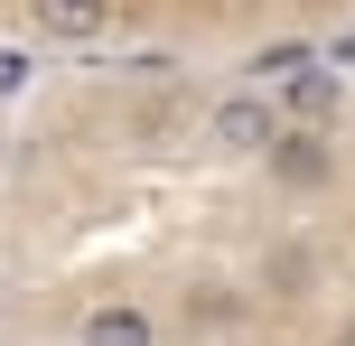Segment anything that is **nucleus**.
I'll return each instance as SVG.
<instances>
[{
    "mask_svg": "<svg viewBox=\"0 0 355 346\" xmlns=\"http://www.w3.org/2000/svg\"><path fill=\"white\" fill-rule=\"evenodd\" d=\"M28 28L56 47H103L112 37V0H28Z\"/></svg>",
    "mask_w": 355,
    "mask_h": 346,
    "instance_id": "4",
    "label": "nucleus"
},
{
    "mask_svg": "<svg viewBox=\"0 0 355 346\" xmlns=\"http://www.w3.org/2000/svg\"><path fill=\"white\" fill-rule=\"evenodd\" d=\"M337 346H355V328H346V337H337Z\"/></svg>",
    "mask_w": 355,
    "mask_h": 346,
    "instance_id": "7",
    "label": "nucleus"
},
{
    "mask_svg": "<svg viewBox=\"0 0 355 346\" xmlns=\"http://www.w3.org/2000/svg\"><path fill=\"white\" fill-rule=\"evenodd\" d=\"M271 103H281V122H337L346 112V66H327V56H309L300 75H281V85H271Z\"/></svg>",
    "mask_w": 355,
    "mask_h": 346,
    "instance_id": "2",
    "label": "nucleus"
},
{
    "mask_svg": "<svg viewBox=\"0 0 355 346\" xmlns=\"http://www.w3.org/2000/svg\"><path fill=\"white\" fill-rule=\"evenodd\" d=\"M271 178H281V187H327V178H337V131H318V122H290L281 131V141H271Z\"/></svg>",
    "mask_w": 355,
    "mask_h": 346,
    "instance_id": "3",
    "label": "nucleus"
},
{
    "mask_svg": "<svg viewBox=\"0 0 355 346\" xmlns=\"http://www.w3.org/2000/svg\"><path fill=\"white\" fill-rule=\"evenodd\" d=\"M75 346H159V309L150 300H94Z\"/></svg>",
    "mask_w": 355,
    "mask_h": 346,
    "instance_id": "5",
    "label": "nucleus"
},
{
    "mask_svg": "<svg viewBox=\"0 0 355 346\" xmlns=\"http://www.w3.org/2000/svg\"><path fill=\"white\" fill-rule=\"evenodd\" d=\"M28 75H37V66H28V56H19V47H0V103H10V94H19V85H28Z\"/></svg>",
    "mask_w": 355,
    "mask_h": 346,
    "instance_id": "6",
    "label": "nucleus"
},
{
    "mask_svg": "<svg viewBox=\"0 0 355 346\" xmlns=\"http://www.w3.org/2000/svg\"><path fill=\"white\" fill-rule=\"evenodd\" d=\"M281 103H271L262 85H243V94H225V103L206 112V141L225 150V159H271V141H281Z\"/></svg>",
    "mask_w": 355,
    "mask_h": 346,
    "instance_id": "1",
    "label": "nucleus"
}]
</instances>
